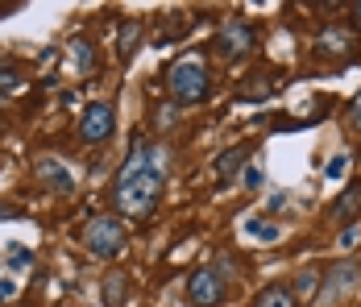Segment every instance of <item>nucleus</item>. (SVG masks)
<instances>
[{
  "instance_id": "1",
  "label": "nucleus",
  "mask_w": 361,
  "mask_h": 307,
  "mask_svg": "<svg viewBox=\"0 0 361 307\" xmlns=\"http://www.w3.org/2000/svg\"><path fill=\"white\" fill-rule=\"evenodd\" d=\"M166 174H171V150L166 145H137L125 158V167L116 174V187H112L116 212L129 220H149L158 200H162Z\"/></svg>"
},
{
  "instance_id": "2",
  "label": "nucleus",
  "mask_w": 361,
  "mask_h": 307,
  "mask_svg": "<svg viewBox=\"0 0 361 307\" xmlns=\"http://www.w3.org/2000/svg\"><path fill=\"white\" fill-rule=\"evenodd\" d=\"M166 92L175 104H200L208 96V67L200 59H183L166 71Z\"/></svg>"
},
{
  "instance_id": "3",
  "label": "nucleus",
  "mask_w": 361,
  "mask_h": 307,
  "mask_svg": "<svg viewBox=\"0 0 361 307\" xmlns=\"http://www.w3.org/2000/svg\"><path fill=\"white\" fill-rule=\"evenodd\" d=\"M83 245L96 253V258H116L125 249V229L116 216H92L83 224Z\"/></svg>"
},
{
  "instance_id": "4",
  "label": "nucleus",
  "mask_w": 361,
  "mask_h": 307,
  "mask_svg": "<svg viewBox=\"0 0 361 307\" xmlns=\"http://www.w3.org/2000/svg\"><path fill=\"white\" fill-rule=\"evenodd\" d=\"M112 129H116L112 104H87V108H83V116H79V137H83L87 145H100V141H109Z\"/></svg>"
},
{
  "instance_id": "5",
  "label": "nucleus",
  "mask_w": 361,
  "mask_h": 307,
  "mask_svg": "<svg viewBox=\"0 0 361 307\" xmlns=\"http://www.w3.org/2000/svg\"><path fill=\"white\" fill-rule=\"evenodd\" d=\"M187 303L191 307H220L224 303V282L216 270H195L187 278Z\"/></svg>"
},
{
  "instance_id": "6",
  "label": "nucleus",
  "mask_w": 361,
  "mask_h": 307,
  "mask_svg": "<svg viewBox=\"0 0 361 307\" xmlns=\"http://www.w3.org/2000/svg\"><path fill=\"white\" fill-rule=\"evenodd\" d=\"M245 50H253V30L245 21H228V25L220 30V54L237 59V54H245Z\"/></svg>"
},
{
  "instance_id": "7",
  "label": "nucleus",
  "mask_w": 361,
  "mask_h": 307,
  "mask_svg": "<svg viewBox=\"0 0 361 307\" xmlns=\"http://www.w3.org/2000/svg\"><path fill=\"white\" fill-rule=\"evenodd\" d=\"M37 179H42L50 191H71V187H75L71 171H67L59 158H42V162H37Z\"/></svg>"
},
{
  "instance_id": "8",
  "label": "nucleus",
  "mask_w": 361,
  "mask_h": 307,
  "mask_svg": "<svg viewBox=\"0 0 361 307\" xmlns=\"http://www.w3.org/2000/svg\"><path fill=\"white\" fill-rule=\"evenodd\" d=\"M332 216L341 220V224H353L361 216V183H349L345 191H341V200L332 204Z\"/></svg>"
},
{
  "instance_id": "9",
  "label": "nucleus",
  "mask_w": 361,
  "mask_h": 307,
  "mask_svg": "<svg viewBox=\"0 0 361 307\" xmlns=\"http://www.w3.org/2000/svg\"><path fill=\"white\" fill-rule=\"evenodd\" d=\"M357 278H361V266H353V262H336V266H328L324 291H328V295H341V291H349Z\"/></svg>"
},
{
  "instance_id": "10",
  "label": "nucleus",
  "mask_w": 361,
  "mask_h": 307,
  "mask_svg": "<svg viewBox=\"0 0 361 307\" xmlns=\"http://www.w3.org/2000/svg\"><path fill=\"white\" fill-rule=\"evenodd\" d=\"M125 299H129V274L112 270L104 278V307H125Z\"/></svg>"
},
{
  "instance_id": "11",
  "label": "nucleus",
  "mask_w": 361,
  "mask_h": 307,
  "mask_svg": "<svg viewBox=\"0 0 361 307\" xmlns=\"http://www.w3.org/2000/svg\"><path fill=\"white\" fill-rule=\"evenodd\" d=\"M253 307H299V299H295V291L290 287H266L262 295H257V303Z\"/></svg>"
},
{
  "instance_id": "12",
  "label": "nucleus",
  "mask_w": 361,
  "mask_h": 307,
  "mask_svg": "<svg viewBox=\"0 0 361 307\" xmlns=\"http://www.w3.org/2000/svg\"><path fill=\"white\" fill-rule=\"evenodd\" d=\"M245 158H250V150H245V145H237V150L220 154V158H216V174H220V179H233V174L245 167Z\"/></svg>"
},
{
  "instance_id": "13",
  "label": "nucleus",
  "mask_w": 361,
  "mask_h": 307,
  "mask_svg": "<svg viewBox=\"0 0 361 307\" xmlns=\"http://www.w3.org/2000/svg\"><path fill=\"white\" fill-rule=\"evenodd\" d=\"M312 295H320V274L303 270L299 278H295V299H312Z\"/></svg>"
},
{
  "instance_id": "14",
  "label": "nucleus",
  "mask_w": 361,
  "mask_h": 307,
  "mask_svg": "<svg viewBox=\"0 0 361 307\" xmlns=\"http://www.w3.org/2000/svg\"><path fill=\"white\" fill-rule=\"evenodd\" d=\"M71 50H75V67H79V71H92V67H96V59H92V42H87V37H75Z\"/></svg>"
},
{
  "instance_id": "15",
  "label": "nucleus",
  "mask_w": 361,
  "mask_h": 307,
  "mask_svg": "<svg viewBox=\"0 0 361 307\" xmlns=\"http://www.w3.org/2000/svg\"><path fill=\"white\" fill-rule=\"evenodd\" d=\"M137 37H142V25H137V21L121 30V59H133V50H137Z\"/></svg>"
},
{
  "instance_id": "16",
  "label": "nucleus",
  "mask_w": 361,
  "mask_h": 307,
  "mask_svg": "<svg viewBox=\"0 0 361 307\" xmlns=\"http://www.w3.org/2000/svg\"><path fill=\"white\" fill-rule=\"evenodd\" d=\"M17 88H21V71L0 67V96H8V92H17Z\"/></svg>"
},
{
  "instance_id": "17",
  "label": "nucleus",
  "mask_w": 361,
  "mask_h": 307,
  "mask_svg": "<svg viewBox=\"0 0 361 307\" xmlns=\"http://www.w3.org/2000/svg\"><path fill=\"white\" fill-rule=\"evenodd\" d=\"M349 129H353V133H361V92L353 96V104H349Z\"/></svg>"
},
{
  "instance_id": "18",
  "label": "nucleus",
  "mask_w": 361,
  "mask_h": 307,
  "mask_svg": "<svg viewBox=\"0 0 361 307\" xmlns=\"http://www.w3.org/2000/svg\"><path fill=\"white\" fill-rule=\"evenodd\" d=\"M345 167H349V158H345V154H341V158H332V162H328V179H341Z\"/></svg>"
},
{
  "instance_id": "19",
  "label": "nucleus",
  "mask_w": 361,
  "mask_h": 307,
  "mask_svg": "<svg viewBox=\"0 0 361 307\" xmlns=\"http://www.w3.org/2000/svg\"><path fill=\"white\" fill-rule=\"evenodd\" d=\"M357 237H361V224H349V229L341 233V245L349 249V245H357Z\"/></svg>"
},
{
  "instance_id": "20",
  "label": "nucleus",
  "mask_w": 361,
  "mask_h": 307,
  "mask_svg": "<svg viewBox=\"0 0 361 307\" xmlns=\"http://www.w3.org/2000/svg\"><path fill=\"white\" fill-rule=\"evenodd\" d=\"M253 237H274V224H250Z\"/></svg>"
},
{
  "instance_id": "21",
  "label": "nucleus",
  "mask_w": 361,
  "mask_h": 307,
  "mask_svg": "<svg viewBox=\"0 0 361 307\" xmlns=\"http://www.w3.org/2000/svg\"><path fill=\"white\" fill-rule=\"evenodd\" d=\"M245 187H262V174L253 171V167H250V171H245Z\"/></svg>"
},
{
  "instance_id": "22",
  "label": "nucleus",
  "mask_w": 361,
  "mask_h": 307,
  "mask_svg": "<svg viewBox=\"0 0 361 307\" xmlns=\"http://www.w3.org/2000/svg\"><path fill=\"white\" fill-rule=\"evenodd\" d=\"M8 295H13V282H8V278H0V299H8Z\"/></svg>"
},
{
  "instance_id": "23",
  "label": "nucleus",
  "mask_w": 361,
  "mask_h": 307,
  "mask_svg": "<svg viewBox=\"0 0 361 307\" xmlns=\"http://www.w3.org/2000/svg\"><path fill=\"white\" fill-rule=\"evenodd\" d=\"M357 25H361V4H357Z\"/></svg>"
}]
</instances>
